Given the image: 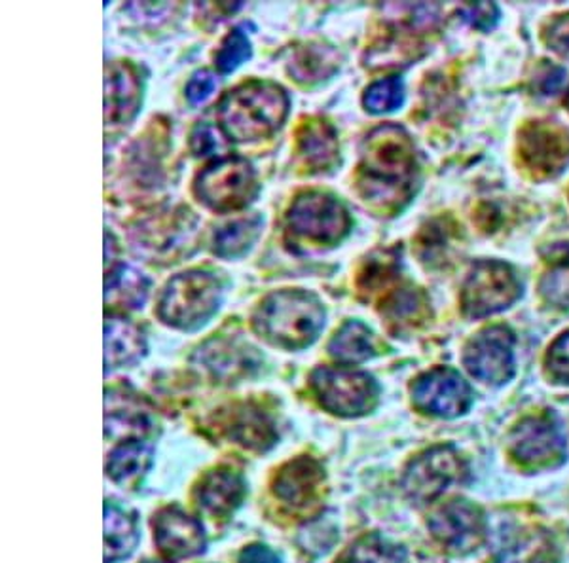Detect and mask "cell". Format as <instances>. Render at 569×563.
Segmentation results:
<instances>
[{"instance_id":"obj_1","label":"cell","mask_w":569,"mask_h":563,"mask_svg":"<svg viewBox=\"0 0 569 563\" xmlns=\"http://www.w3.org/2000/svg\"><path fill=\"white\" fill-rule=\"evenodd\" d=\"M416 181L415 144L407 131L386 123L370 133L361 150L357 184L365 200L378 208H401Z\"/></svg>"},{"instance_id":"obj_39","label":"cell","mask_w":569,"mask_h":563,"mask_svg":"<svg viewBox=\"0 0 569 563\" xmlns=\"http://www.w3.org/2000/svg\"><path fill=\"white\" fill-rule=\"evenodd\" d=\"M461 13L467 21L479 29H490L498 21V8L493 4H469L461 8Z\"/></svg>"},{"instance_id":"obj_16","label":"cell","mask_w":569,"mask_h":563,"mask_svg":"<svg viewBox=\"0 0 569 563\" xmlns=\"http://www.w3.org/2000/svg\"><path fill=\"white\" fill-rule=\"evenodd\" d=\"M141 104V77L136 67L120 61L107 69L104 78V122L122 125L136 117Z\"/></svg>"},{"instance_id":"obj_7","label":"cell","mask_w":569,"mask_h":563,"mask_svg":"<svg viewBox=\"0 0 569 563\" xmlns=\"http://www.w3.org/2000/svg\"><path fill=\"white\" fill-rule=\"evenodd\" d=\"M469 469L453 446H435L410 461L402 474V490L416 503H431L452 484H463Z\"/></svg>"},{"instance_id":"obj_42","label":"cell","mask_w":569,"mask_h":563,"mask_svg":"<svg viewBox=\"0 0 569 563\" xmlns=\"http://www.w3.org/2000/svg\"><path fill=\"white\" fill-rule=\"evenodd\" d=\"M547 259L555 262V264L569 265V243H558V245L550 247Z\"/></svg>"},{"instance_id":"obj_22","label":"cell","mask_w":569,"mask_h":563,"mask_svg":"<svg viewBox=\"0 0 569 563\" xmlns=\"http://www.w3.org/2000/svg\"><path fill=\"white\" fill-rule=\"evenodd\" d=\"M150 281L130 264H118L110 270L104 283V304L114 310H139L149 299Z\"/></svg>"},{"instance_id":"obj_5","label":"cell","mask_w":569,"mask_h":563,"mask_svg":"<svg viewBox=\"0 0 569 563\" xmlns=\"http://www.w3.org/2000/svg\"><path fill=\"white\" fill-rule=\"evenodd\" d=\"M196 195L209 209L227 213L251 203L259 192L257 175L243 158H222L203 169L194 184Z\"/></svg>"},{"instance_id":"obj_2","label":"cell","mask_w":569,"mask_h":563,"mask_svg":"<svg viewBox=\"0 0 569 563\" xmlns=\"http://www.w3.org/2000/svg\"><path fill=\"white\" fill-rule=\"evenodd\" d=\"M289 95L281 86L251 80L228 91L219 104L220 128L238 143L273 135L289 112Z\"/></svg>"},{"instance_id":"obj_19","label":"cell","mask_w":569,"mask_h":563,"mask_svg":"<svg viewBox=\"0 0 569 563\" xmlns=\"http://www.w3.org/2000/svg\"><path fill=\"white\" fill-rule=\"evenodd\" d=\"M224 429L233 442L259 452L268 450L278 439L272 420L262 410L254 409L251 404L233 409L224 420Z\"/></svg>"},{"instance_id":"obj_27","label":"cell","mask_w":569,"mask_h":563,"mask_svg":"<svg viewBox=\"0 0 569 563\" xmlns=\"http://www.w3.org/2000/svg\"><path fill=\"white\" fill-rule=\"evenodd\" d=\"M251 351L249 348H238L232 342H211L200 350V359L209 370H213L214 375L236 378L254 369Z\"/></svg>"},{"instance_id":"obj_14","label":"cell","mask_w":569,"mask_h":563,"mask_svg":"<svg viewBox=\"0 0 569 563\" xmlns=\"http://www.w3.org/2000/svg\"><path fill=\"white\" fill-rule=\"evenodd\" d=\"M429 530L448 551L467 554L485 541L486 520L479 506L456 499L435 512Z\"/></svg>"},{"instance_id":"obj_31","label":"cell","mask_w":569,"mask_h":563,"mask_svg":"<svg viewBox=\"0 0 569 563\" xmlns=\"http://www.w3.org/2000/svg\"><path fill=\"white\" fill-rule=\"evenodd\" d=\"M545 552L543 535L536 531H518L511 539V543L505 544L503 556L499 563H536Z\"/></svg>"},{"instance_id":"obj_20","label":"cell","mask_w":569,"mask_h":563,"mask_svg":"<svg viewBox=\"0 0 569 563\" xmlns=\"http://www.w3.org/2000/svg\"><path fill=\"white\" fill-rule=\"evenodd\" d=\"M147 350L144 338L136 324L128 319L107 318L104 321V366L109 369H122L141 359Z\"/></svg>"},{"instance_id":"obj_28","label":"cell","mask_w":569,"mask_h":563,"mask_svg":"<svg viewBox=\"0 0 569 563\" xmlns=\"http://www.w3.org/2000/svg\"><path fill=\"white\" fill-rule=\"evenodd\" d=\"M338 53L323 44L300 48L291 61V74L298 82H318L337 71Z\"/></svg>"},{"instance_id":"obj_8","label":"cell","mask_w":569,"mask_h":563,"mask_svg":"<svg viewBox=\"0 0 569 563\" xmlns=\"http://www.w3.org/2000/svg\"><path fill=\"white\" fill-rule=\"evenodd\" d=\"M310 383L319 404L343 418L367 414L378 399L375 378L356 370L319 366L311 372Z\"/></svg>"},{"instance_id":"obj_26","label":"cell","mask_w":569,"mask_h":563,"mask_svg":"<svg viewBox=\"0 0 569 563\" xmlns=\"http://www.w3.org/2000/svg\"><path fill=\"white\" fill-rule=\"evenodd\" d=\"M152 463V446L147 442H122L109 453L107 474L114 482H130L141 476Z\"/></svg>"},{"instance_id":"obj_37","label":"cell","mask_w":569,"mask_h":563,"mask_svg":"<svg viewBox=\"0 0 569 563\" xmlns=\"http://www.w3.org/2000/svg\"><path fill=\"white\" fill-rule=\"evenodd\" d=\"M217 88H219V80L213 72L198 71L188 82L187 99L192 104H201L213 95Z\"/></svg>"},{"instance_id":"obj_24","label":"cell","mask_w":569,"mask_h":563,"mask_svg":"<svg viewBox=\"0 0 569 563\" xmlns=\"http://www.w3.org/2000/svg\"><path fill=\"white\" fill-rule=\"evenodd\" d=\"M262 224H264L262 217L254 213L219 228L213 238L214 254L220 259H238L241 254H246L252 243L259 240Z\"/></svg>"},{"instance_id":"obj_32","label":"cell","mask_w":569,"mask_h":563,"mask_svg":"<svg viewBox=\"0 0 569 563\" xmlns=\"http://www.w3.org/2000/svg\"><path fill=\"white\" fill-rule=\"evenodd\" d=\"M251 58V40L241 29H233L227 39L222 40L219 52L214 56V63L220 72L236 71L241 63H246Z\"/></svg>"},{"instance_id":"obj_40","label":"cell","mask_w":569,"mask_h":563,"mask_svg":"<svg viewBox=\"0 0 569 563\" xmlns=\"http://www.w3.org/2000/svg\"><path fill=\"white\" fill-rule=\"evenodd\" d=\"M563 78H566V72L560 67H545L537 72V90L541 91L543 95H555L562 88Z\"/></svg>"},{"instance_id":"obj_9","label":"cell","mask_w":569,"mask_h":563,"mask_svg":"<svg viewBox=\"0 0 569 563\" xmlns=\"http://www.w3.org/2000/svg\"><path fill=\"white\" fill-rule=\"evenodd\" d=\"M287 227L305 240L335 245L350 232L351 219L337 198L310 192L295 200L287 213Z\"/></svg>"},{"instance_id":"obj_10","label":"cell","mask_w":569,"mask_h":563,"mask_svg":"<svg viewBox=\"0 0 569 563\" xmlns=\"http://www.w3.org/2000/svg\"><path fill=\"white\" fill-rule=\"evenodd\" d=\"M509 452L520 465L557 466L566 460V439L550 415H530L509 436Z\"/></svg>"},{"instance_id":"obj_15","label":"cell","mask_w":569,"mask_h":563,"mask_svg":"<svg viewBox=\"0 0 569 563\" xmlns=\"http://www.w3.org/2000/svg\"><path fill=\"white\" fill-rule=\"evenodd\" d=\"M154 541L169 562L198 556L206 551V535L200 522L177 506L156 514Z\"/></svg>"},{"instance_id":"obj_34","label":"cell","mask_w":569,"mask_h":563,"mask_svg":"<svg viewBox=\"0 0 569 563\" xmlns=\"http://www.w3.org/2000/svg\"><path fill=\"white\" fill-rule=\"evenodd\" d=\"M399 272V260L397 257H391V253H380L376 257H370L369 262L365 265V270L359 278V285L361 289H378V286L386 285L388 281L397 275Z\"/></svg>"},{"instance_id":"obj_25","label":"cell","mask_w":569,"mask_h":563,"mask_svg":"<svg viewBox=\"0 0 569 563\" xmlns=\"http://www.w3.org/2000/svg\"><path fill=\"white\" fill-rule=\"evenodd\" d=\"M329 353L343 364L362 363L375 355L372 332L359 321H348L330 340Z\"/></svg>"},{"instance_id":"obj_11","label":"cell","mask_w":569,"mask_h":563,"mask_svg":"<svg viewBox=\"0 0 569 563\" xmlns=\"http://www.w3.org/2000/svg\"><path fill=\"white\" fill-rule=\"evenodd\" d=\"M520 160L536 179L555 177L569 163V131L555 122H531L520 131Z\"/></svg>"},{"instance_id":"obj_17","label":"cell","mask_w":569,"mask_h":563,"mask_svg":"<svg viewBox=\"0 0 569 563\" xmlns=\"http://www.w3.org/2000/svg\"><path fill=\"white\" fill-rule=\"evenodd\" d=\"M323 469L318 461L300 458L279 471L273 492L283 503L295 506L310 505L323 486Z\"/></svg>"},{"instance_id":"obj_21","label":"cell","mask_w":569,"mask_h":563,"mask_svg":"<svg viewBox=\"0 0 569 563\" xmlns=\"http://www.w3.org/2000/svg\"><path fill=\"white\" fill-rule=\"evenodd\" d=\"M243 495H246L243 480L240 474L233 473L230 469H219L209 473L201 480L198 487L201 509L214 519L230 514L236 506L240 505Z\"/></svg>"},{"instance_id":"obj_12","label":"cell","mask_w":569,"mask_h":563,"mask_svg":"<svg viewBox=\"0 0 569 563\" xmlns=\"http://www.w3.org/2000/svg\"><path fill=\"white\" fill-rule=\"evenodd\" d=\"M515 336L507 326H490L479 332L467 345V370L480 382L501 385L515 374Z\"/></svg>"},{"instance_id":"obj_36","label":"cell","mask_w":569,"mask_h":563,"mask_svg":"<svg viewBox=\"0 0 569 563\" xmlns=\"http://www.w3.org/2000/svg\"><path fill=\"white\" fill-rule=\"evenodd\" d=\"M547 370L555 382L569 385V332L550 345L547 353Z\"/></svg>"},{"instance_id":"obj_18","label":"cell","mask_w":569,"mask_h":563,"mask_svg":"<svg viewBox=\"0 0 569 563\" xmlns=\"http://www.w3.org/2000/svg\"><path fill=\"white\" fill-rule=\"evenodd\" d=\"M298 158L313 173L327 171L338 160V137L330 123L311 118L297 133Z\"/></svg>"},{"instance_id":"obj_43","label":"cell","mask_w":569,"mask_h":563,"mask_svg":"<svg viewBox=\"0 0 569 563\" xmlns=\"http://www.w3.org/2000/svg\"><path fill=\"white\" fill-rule=\"evenodd\" d=\"M563 103H566V107H568V111H569V90H568V93H566V99H563Z\"/></svg>"},{"instance_id":"obj_35","label":"cell","mask_w":569,"mask_h":563,"mask_svg":"<svg viewBox=\"0 0 569 563\" xmlns=\"http://www.w3.org/2000/svg\"><path fill=\"white\" fill-rule=\"evenodd\" d=\"M421 310V296L415 289H402L391 294L386 304H383L382 313L389 321L395 323H407L410 319H415Z\"/></svg>"},{"instance_id":"obj_38","label":"cell","mask_w":569,"mask_h":563,"mask_svg":"<svg viewBox=\"0 0 569 563\" xmlns=\"http://www.w3.org/2000/svg\"><path fill=\"white\" fill-rule=\"evenodd\" d=\"M547 44L562 58L569 59V16H558L545 31Z\"/></svg>"},{"instance_id":"obj_44","label":"cell","mask_w":569,"mask_h":563,"mask_svg":"<svg viewBox=\"0 0 569 563\" xmlns=\"http://www.w3.org/2000/svg\"><path fill=\"white\" fill-rule=\"evenodd\" d=\"M144 563H156V562H144Z\"/></svg>"},{"instance_id":"obj_6","label":"cell","mask_w":569,"mask_h":563,"mask_svg":"<svg viewBox=\"0 0 569 563\" xmlns=\"http://www.w3.org/2000/svg\"><path fill=\"white\" fill-rule=\"evenodd\" d=\"M520 281L511 265L498 260H480L467 278L461 305L467 318L482 319L507 310L520 296Z\"/></svg>"},{"instance_id":"obj_23","label":"cell","mask_w":569,"mask_h":563,"mask_svg":"<svg viewBox=\"0 0 569 563\" xmlns=\"http://www.w3.org/2000/svg\"><path fill=\"white\" fill-rule=\"evenodd\" d=\"M137 541L136 519L120 506H104V563H117L130 556Z\"/></svg>"},{"instance_id":"obj_29","label":"cell","mask_w":569,"mask_h":563,"mask_svg":"<svg viewBox=\"0 0 569 563\" xmlns=\"http://www.w3.org/2000/svg\"><path fill=\"white\" fill-rule=\"evenodd\" d=\"M407 554L399 544L389 543L382 535H367L351 544L338 563H405Z\"/></svg>"},{"instance_id":"obj_33","label":"cell","mask_w":569,"mask_h":563,"mask_svg":"<svg viewBox=\"0 0 569 563\" xmlns=\"http://www.w3.org/2000/svg\"><path fill=\"white\" fill-rule=\"evenodd\" d=\"M190 150L196 158H219L228 152L227 139L211 123H198L190 135Z\"/></svg>"},{"instance_id":"obj_41","label":"cell","mask_w":569,"mask_h":563,"mask_svg":"<svg viewBox=\"0 0 569 563\" xmlns=\"http://www.w3.org/2000/svg\"><path fill=\"white\" fill-rule=\"evenodd\" d=\"M238 563H279V557L270 549L254 544V546H249V549L241 552Z\"/></svg>"},{"instance_id":"obj_30","label":"cell","mask_w":569,"mask_h":563,"mask_svg":"<svg viewBox=\"0 0 569 563\" xmlns=\"http://www.w3.org/2000/svg\"><path fill=\"white\" fill-rule=\"evenodd\" d=\"M405 99V86L399 77H389L378 80L375 84L367 88L362 103L367 107V111L375 114L382 112H391L399 109Z\"/></svg>"},{"instance_id":"obj_3","label":"cell","mask_w":569,"mask_h":563,"mask_svg":"<svg viewBox=\"0 0 569 563\" xmlns=\"http://www.w3.org/2000/svg\"><path fill=\"white\" fill-rule=\"evenodd\" d=\"M252 326L276 348L305 350L323 331V304L311 292H273L254 311Z\"/></svg>"},{"instance_id":"obj_4","label":"cell","mask_w":569,"mask_h":563,"mask_svg":"<svg viewBox=\"0 0 569 563\" xmlns=\"http://www.w3.org/2000/svg\"><path fill=\"white\" fill-rule=\"evenodd\" d=\"M222 286L217 275L206 270H190L179 273L169 281L158 302V318L163 323L196 331L219 310Z\"/></svg>"},{"instance_id":"obj_13","label":"cell","mask_w":569,"mask_h":563,"mask_svg":"<svg viewBox=\"0 0 569 563\" xmlns=\"http://www.w3.org/2000/svg\"><path fill=\"white\" fill-rule=\"evenodd\" d=\"M415 406L426 414L456 418L471 406V388L452 369L429 370L412 385Z\"/></svg>"}]
</instances>
